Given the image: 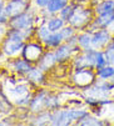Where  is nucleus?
I'll list each match as a JSON object with an SVG mask.
<instances>
[{
  "mask_svg": "<svg viewBox=\"0 0 114 126\" xmlns=\"http://www.w3.org/2000/svg\"><path fill=\"white\" fill-rule=\"evenodd\" d=\"M26 32L25 30H15L10 29L6 34V38L3 43V52L6 56H15L19 52H22L25 43L24 40L26 39Z\"/></svg>",
  "mask_w": 114,
  "mask_h": 126,
  "instance_id": "nucleus-1",
  "label": "nucleus"
},
{
  "mask_svg": "<svg viewBox=\"0 0 114 126\" xmlns=\"http://www.w3.org/2000/svg\"><path fill=\"white\" fill-rule=\"evenodd\" d=\"M89 111L85 109H69V110H55L50 114V124L51 125H73L77 124L83 116H85Z\"/></svg>",
  "mask_w": 114,
  "mask_h": 126,
  "instance_id": "nucleus-2",
  "label": "nucleus"
},
{
  "mask_svg": "<svg viewBox=\"0 0 114 126\" xmlns=\"http://www.w3.org/2000/svg\"><path fill=\"white\" fill-rule=\"evenodd\" d=\"M93 15H95L94 8H84L82 4H78L74 15L69 20V25H71L75 29H84L93 21Z\"/></svg>",
  "mask_w": 114,
  "mask_h": 126,
  "instance_id": "nucleus-3",
  "label": "nucleus"
},
{
  "mask_svg": "<svg viewBox=\"0 0 114 126\" xmlns=\"http://www.w3.org/2000/svg\"><path fill=\"white\" fill-rule=\"evenodd\" d=\"M91 67L84 69H75V73L73 75V82L79 87H89L97 81V71Z\"/></svg>",
  "mask_w": 114,
  "mask_h": 126,
  "instance_id": "nucleus-4",
  "label": "nucleus"
},
{
  "mask_svg": "<svg viewBox=\"0 0 114 126\" xmlns=\"http://www.w3.org/2000/svg\"><path fill=\"white\" fill-rule=\"evenodd\" d=\"M34 23V16L31 13L24 11L22 14H19L16 16H13L8 21V26L10 29L15 30H25L28 28H31Z\"/></svg>",
  "mask_w": 114,
  "mask_h": 126,
  "instance_id": "nucleus-5",
  "label": "nucleus"
},
{
  "mask_svg": "<svg viewBox=\"0 0 114 126\" xmlns=\"http://www.w3.org/2000/svg\"><path fill=\"white\" fill-rule=\"evenodd\" d=\"M29 6H30L29 0H9L8 3H5L4 14L10 19L13 16H16L19 14L26 11Z\"/></svg>",
  "mask_w": 114,
  "mask_h": 126,
  "instance_id": "nucleus-6",
  "label": "nucleus"
},
{
  "mask_svg": "<svg viewBox=\"0 0 114 126\" xmlns=\"http://www.w3.org/2000/svg\"><path fill=\"white\" fill-rule=\"evenodd\" d=\"M113 34L108 29H99L91 35V47L97 50H104L108 43L112 40Z\"/></svg>",
  "mask_w": 114,
  "mask_h": 126,
  "instance_id": "nucleus-7",
  "label": "nucleus"
},
{
  "mask_svg": "<svg viewBox=\"0 0 114 126\" xmlns=\"http://www.w3.org/2000/svg\"><path fill=\"white\" fill-rule=\"evenodd\" d=\"M23 54V58L25 60H28L29 63H38L40 60V58L43 56V46L39 44H35V43H30L26 44L22 51Z\"/></svg>",
  "mask_w": 114,
  "mask_h": 126,
  "instance_id": "nucleus-8",
  "label": "nucleus"
},
{
  "mask_svg": "<svg viewBox=\"0 0 114 126\" xmlns=\"http://www.w3.org/2000/svg\"><path fill=\"white\" fill-rule=\"evenodd\" d=\"M55 63H58L56 56H55V52H45V54H43L40 60L38 61V66H39L43 71H48L54 66Z\"/></svg>",
  "mask_w": 114,
  "mask_h": 126,
  "instance_id": "nucleus-9",
  "label": "nucleus"
},
{
  "mask_svg": "<svg viewBox=\"0 0 114 126\" xmlns=\"http://www.w3.org/2000/svg\"><path fill=\"white\" fill-rule=\"evenodd\" d=\"M46 96H48V93L42 91L39 95L33 97L31 101H30V110L33 112H36V111H42L43 109H45V99H46Z\"/></svg>",
  "mask_w": 114,
  "mask_h": 126,
  "instance_id": "nucleus-10",
  "label": "nucleus"
},
{
  "mask_svg": "<svg viewBox=\"0 0 114 126\" xmlns=\"http://www.w3.org/2000/svg\"><path fill=\"white\" fill-rule=\"evenodd\" d=\"M110 13H114V0H102L99 4L94 6V14L95 15Z\"/></svg>",
  "mask_w": 114,
  "mask_h": 126,
  "instance_id": "nucleus-11",
  "label": "nucleus"
},
{
  "mask_svg": "<svg viewBox=\"0 0 114 126\" xmlns=\"http://www.w3.org/2000/svg\"><path fill=\"white\" fill-rule=\"evenodd\" d=\"M11 67L14 71H16L19 74H28L33 66H31V63H29L28 60L23 58V59H15L11 63Z\"/></svg>",
  "mask_w": 114,
  "mask_h": 126,
  "instance_id": "nucleus-12",
  "label": "nucleus"
},
{
  "mask_svg": "<svg viewBox=\"0 0 114 126\" xmlns=\"http://www.w3.org/2000/svg\"><path fill=\"white\" fill-rule=\"evenodd\" d=\"M108 124L110 125V122L99 120L98 117L93 116V115L89 114V112H88L85 116H83L80 120L77 121V125H84V126H88V125H90V126H99V125H108Z\"/></svg>",
  "mask_w": 114,
  "mask_h": 126,
  "instance_id": "nucleus-13",
  "label": "nucleus"
},
{
  "mask_svg": "<svg viewBox=\"0 0 114 126\" xmlns=\"http://www.w3.org/2000/svg\"><path fill=\"white\" fill-rule=\"evenodd\" d=\"M63 41H64V39H63V36H62V34H60V31H54V32H50L48 36H46V39L43 41L46 46H49V47H58L59 45H62L63 44Z\"/></svg>",
  "mask_w": 114,
  "mask_h": 126,
  "instance_id": "nucleus-14",
  "label": "nucleus"
},
{
  "mask_svg": "<svg viewBox=\"0 0 114 126\" xmlns=\"http://www.w3.org/2000/svg\"><path fill=\"white\" fill-rule=\"evenodd\" d=\"M46 26L48 29L54 32V31H60L65 26V21L62 19L60 16H50L46 20Z\"/></svg>",
  "mask_w": 114,
  "mask_h": 126,
  "instance_id": "nucleus-15",
  "label": "nucleus"
},
{
  "mask_svg": "<svg viewBox=\"0 0 114 126\" xmlns=\"http://www.w3.org/2000/svg\"><path fill=\"white\" fill-rule=\"evenodd\" d=\"M95 71H97V78H99L100 80L109 81L110 79L114 78V65L108 64V65H105V66H103V67H100Z\"/></svg>",
  "mask_w": 114,
  "mask_h": 126,
  "instance_id": "nucleus-16",
  "label": "nucleus"
},
{
  "mask_svg": "<svg viewBox=\"0 0 114 126\" xmlns=\"http://www.w3.org/2000/svg\"><path fill=\"white\" fill-rule=\"evenodd\" d=\"M78 4L79 3H77V4H67L62 10H60V13H59V16L62 17V19L65 21V23H69V20L71 19V16L74 15V13H75V9H77V6H78Z\"/></svg>",
  "mask_w": 114,
  "mask_h": 126,
  "instance_id": "nucleus-17",
  "label": "nucleus"
},
{
  "mask_svg": "<svg viewBox=\"0 0 114 126\" xmlns=\"http://www.w3.org/2000/svg\"><path fill=\"white\" fill-rule=\"evenodd\" d=\"M91 32L85 31L82 34H78V45L80 46V49L85 50V49H90L91 47Z\"/></svg>",
  "mask_w": 114,
  "mask_h": 126,
  "instance_id": "nucleus-18",
  "label": "nucleus"
},
{
  "mask_svg": "<svg viewBox=\"0 0 114 126\" xmlns=\"http://www.w3.org/2000/svg\"><path fill=\"white\" fill-rule=\"evenodd\" d=\"M26 75H28V80H29V81H33V82H36V84L42 82L43 79H44L43 70H42L39 66H33L31 70L29 71Z\"/></svg>",
  "mask_w": 114,
  "mask_h": 126,
  "instance_id": "nucleus-19",
  "label": "nucleus"
},
{
  "mask_svg": "<svg viewBox=\"0 0 114 126\" xmlns=\"http://www.w3.org/2000/svg\"><path fill=\"white\" fill-rule=\"evenodd\" d=\"M68 4V0H51L49 3V5L46 6V10L54 15L56 13H60V10Z\"/></svg>",
  "mask_w": 114,
  "mask_h": 126,
  "instance_id": "nucleus-20",
  "label": "nucleus"
},
{
  "mask_svg": "<svg viewBox=\"0 0 114 126\" xmlns=\"http://www.w3.org/2000/svg\"><path fill=\"white\" fill-rule=\"evenodd\" d=\"M51 31L48 29V26H46V23H44V24H42L39 28L36 29V35H38V38H39L42 41H44L45 39H46V36L50 34Z\"/></svg>",
  "mask_w": 114,
  "mask_h": 126,
  "instance_id": "nucleus-21",
  "label": "nucleus"
},
{
  "mask_svg": "<svg viewBox=\"0 0 114 126\" xmlns=\"http://www.w3.org/2000/svg\"><path fill=\"white\" fill-rule=\"evenodd\" d=\"M60 34H62V36H63L64 41H68L71 36H74V35H75V28H73L71 25L64 26V28L60 30Z\"/></svg>",
  "mask_w": 114,
  "mask_h": 126,
  "instance_id": "nucleus-22",
  "label": "nucleus"
},
{
  "mask_svg": "<svg viewBox=\"0 0 114 126\" xmlns=\"http://www.w3.org/2000/svg\"><path fill=\"white\" fill-rule=\"evenodd\" d=\"M105 65H108V61L104 55V50H98V55H97V60H95V70H98Z\"/></svg>",
  "mask_w": 114,
  "mask_h": 126,
  "instance_id": "nucleus-23",
  "label": "nucleus"
},
{
  "mask_svg": "<svg viewBox=\"0 0 114 126\" xmlns=\"http://www.w3.org/2000/svg\"><path fill=\"white\" fill-rule=\"evenodd\" d=\"M48 122H50V114L44 112V114H40L39 116H38L36 121H34L33 124L34 125H44V124H48Z\"/></svg>",
  "mask_w": 114,
  "mask_h": 126,
  "instance_id": "nucleus-24",
  "label": "nucleus"
},
{
  "mask_svg": "<svg viewBox=\"0 0 114 126\" xmlns=\"http://www.w3.org/2000/svg\"><path fill=\"white\" fill-rule=\"evenodd\" d=\"M104 55H105V59L108 61L109 65H114V51L112 50H104Z\"/></svg>",
  "mask_w": 114,
  "mask_h": 126,
  "instance_id": "nucleus-25",
  "label": "nucleus"
},
{
  "mask_svg": "<svg viewBox=\"0 0 114 126\" xmlns=\"http://www.w3.org/2000/svg\"><path fill=\"white\" fill-rule=\"evenodd\" d=\"M51 0H35V5L39 8H46Z\"/></svg>",
  "mask_w": 114,
  "mask_h": 126,
  "instance_id": "nucleus-26",
  "label": "nucleus"
},
{
  "mask_svg": "<svg viewBox=\"0 0 114 126\" xmlns=\"http://www.w3.org/2000/svg\"><path fill=\"white\" fill-rule=\"evenodd\" d=\"M104 50H112V51H114V36L112 38V40L108 43V45L105 46V49Z\"/></svg>",
  "mask_w": 114,
  "mask_h": 126,
  "instance_id": "nucleus-27",
  "label": "nucleus"
},
{
  "mask_svg": "<svg viewBox=\"0 0 114 126\" xmlns=\"http://www.w3.org/2000/svg\"><path fill=\"white\" fill-rule=\"evenodd\" d=\"M108 30H109V31L113 34V36H114V20H113V21L110 23V25L108 26Z\"/></svg>",
  "mask_w": 114,
  "mask_h": 126,
  "instance_id": "nucleus-28",
  "label": "nucleus"
},
{
  "mask_svg": "<svg viewBox=\"0 0 114 126\" xmlns=\"http://www.w3.org/2000/svg\"><path fill=\"white\" fill-rule=\"evenodd\" d=\"M4 8H5L4 0H0V14H3V13H4Z\"/></svg>",
  "mask_w": 114,
  "mask_h": 126,
  "instance_id": "nucleus-29",
  "label": "nucleus"
},
{
  "mask_svg": "<svg viewBox=\"0 0 114 126\" xmlns=\"http://www.w3.org/2000/svg\"><path fill=\"white\" fill-rule=\"evenodd\" d=\"M90 0H77V3H79V4H84V3H89Z\"/></svg>",
  "mask_w": 114,
  "mask_h": 126,
  "instance_id": "nucleus-30",
  "label": "nucleus"
},
{
  "mask_svg": "<svg viewBox=\"0 0 114 126\" xmlns=\"http://www.w3.org/2000/svg\"><path fill=\"white\" fill-rule=\"evenodd\" d=\"M0 120H1V112H0Z\"/></svg>",
  "mask_w": 114,
  "mask_h": 126,
  "instance_id": "nucleus-31",
  "label": "nucleus"
},
{
  "mask_svg": "<svg viewBox=\"0 0 114 126\" xmlns=\"http://www.w3.org/2000/svg\"><path fill=\"white\" fill-rule=\"evenodd\" d=\"M0 39H1V38H0Z\"/></svg>",
  "mask_w": 114,
  "mask_h": 126,
  "instance_id": "nucleus-32",
  "label": "nucleus"
}]
</instances>
